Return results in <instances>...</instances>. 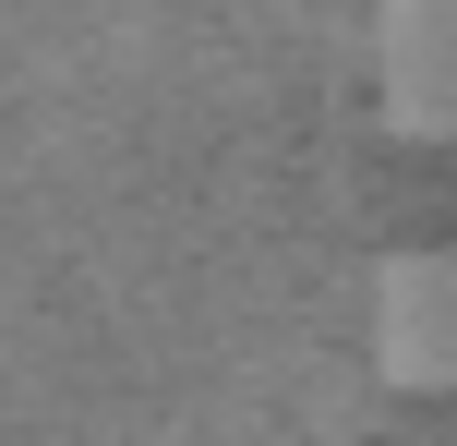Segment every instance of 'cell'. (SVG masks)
Segmentation results:
<instances>
[{"mask_svg": "<svg viewBox=\"0 0 457 446\" xmlns=\"http://www.w3.org/2000/svg\"><path fill=\"white\" fill-rule=\"evenodd\" d=\"M373 109L397 145H457V0L373 13Z\"/></svg>", "mask_w": 457, "mask_h": 446, "instance_id": "obj_2", "label": "cell"}, {"mask_svg": "<svg viewBox=\"0 0 457 446\" xmlns=\"http://www.w3.org/2000/svg\"><path fill=\"white\" fill-rule=\"evenodd\" d=\"M361 350L397 399H457V241H410L373 265Z\"/></svg>", "mask_w": 457, "mask_h": 446, "instance_id": "obj_1", "label": "cell"}]
</instances>
